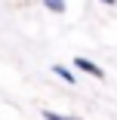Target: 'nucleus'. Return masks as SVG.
I'll list each match as a JSON object with an SVG mask.
<instances>
[{
  "label": "nucleus",
  "mask_w": 117,
  "mask_h": 120,
  "mask_svg": "<svg viewBox=\"0 0 117 120\" xmlns=\"http://www.w3.org/2000/svg\"><path fill=\"white\" fill-rule=\"evenodd\" d=\"M74 65H77L80 71H86V74H92V77H105V71H102L99 65H92L89 59H80V56H77V59H74Z\"/></svg>",
  "instance_id": "f257e3e1"
},
{
  "label": "nucleus",
  "mask_w": 117,
  "mask_h": 120,
  "mask_svg": "<svg viewBox=\"0 0 117 120\" xmlns=\"http://www.w3.org/2000/svg\"><path fill=\"white\" fill-rule=\"evenodd\" d=\"M53 71H56V74H59L65 83H74V74H71V71H68L65 65H53Z\"/></svg>",
  "instance_id": "f03ea898"
},
{
  "label": "nucleus",
  "mask_w": 117,
  "mask_h": 120,
  "mask_svg": "<svg viewBox=\"0 0 117 120\" xmlns=\"http://www.w3.org/2000/svg\"><path fill=\"white\" fill-rule=\"evenodd\" d=\"M43 6L46 9H53V12H65L68 6H65V0H43Z\"/></svg>",
  "instance_id": "7ed1b4c3"
},
{
  "label": "nucleus",
  "mask_w": 117,
  "mask_h": 120,
  "mask_svg": "<svg viewBox=\"0 0 117 120\" xmlns=\"http://www.w3.org/2000/svg\"><path fill=\"white\" fill-rule=\"evenodd\" d=\"M43 120H80V117H65V114H56V111H43Z\"/></svg>",
  "instance_id": "20e7f679"
},
{
  "label": "nucleus",
  "mask_w": 117,
  "mask_h": 120,
  "mask_svg": "<svg viewBox=\"0 0 117 120\" xmlns=\"http://www.w3.org/2000/svg\"><path fill=\"white\" fill-rule=\"evenodd\" d=\"M105 3H114V0H105Z\"/></svg>",
  "instance_id": "39448f33"
}]
</instances>
